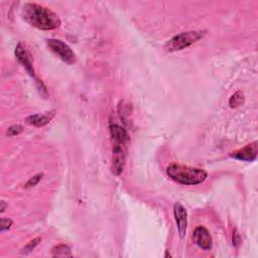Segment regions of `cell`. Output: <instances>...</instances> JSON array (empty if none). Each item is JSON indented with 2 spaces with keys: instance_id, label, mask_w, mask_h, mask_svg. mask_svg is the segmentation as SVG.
<instances>
[{
  "instance_id": "1",
  "label": "cell",
  "mask_w": 258,
  "mask_h": 258,
  "mask_svg": "<svg viewBox=\"0 0 258 258\" xmlns=\"http://www.w3.org/2000/svg\"><path fill=\"white\" fill-rule=\"evenodd\" d=\"M22 16L27 23L43 30L56 29L61 25V20L58 14L37 3L24 4Z\"/></svg>"
},
{
  "instance_id": "2",
  "label": "cell",
  "mask_w": 258,
  "mask_h": 258,
  "mask_svg": "<svg viewBox=\"0 0 258 258\" xmlns=\"http://www.w3.org/2000/svg\"><path fill=\"white\" fill-rule=\"evenodd\" d=\"M167 174L170 179L175 183L185 186H195L202 184L208 176L204 170L176 164H172L168 167Z\"/></svg>"
},
{
  "instance_id": "3",
  "label": "cell",
  "mask_w": 258,
  "mask_h": 258,
  "mask_svg": "<svg viewBox=\"0 0 258 258\" xmlns=\"http://www.w3.org/2000/svg\"><path fill=\"white\" fill-rule=\"evenodd\" d=\"M205 31H188L183 34L176 35L172 38L166 44V50L169 52L182 51L184 48L190 46L191 44L197 43L199 40L203 39Z\"/></svg>"
},
{
  "instance_id": "4",
  "label": "cell",
  "mask_w": 258,
  "mask_h": 258,
  "mask_svg": "<svg viewBox=\"0 0 258 258\" xmlns=\"http://www.w3.org/2000/svg\"><path fill=\"white\" fill-rule=\"evenodd\" d=\"M47 46L50 47L51 51L54 52L57 56H59V58L64 63L72 64L76 62L75 53L71 50V47L64 42L60 40L51 39L47 41Z\"/></svg>"
},
{
  "instance_id": "5",
  "label": "cell",
  "mask_w": 258,
  "mask_h": 258,
  "mask_svg": "<svg viewBox=\"0 0 258 258\" xmlns=\"http://www.w3.org/2000/svg\"><path fill=\"white\" fill-rule=\"evenodd\" d=\"M126 144L113 143L112 150V172L115 175H119L124 169L126 159Z\"/></svg>"
},
{
  "instance_id": "6",
  "label": "cell",
  "mask_w": 258,
  "mask_h": 258,
  "mask_svg": "<svg viewBox=\"0 0 258 258\" xmlns=\"http://www.w3.org/2000/svg\"><path fill=\"white\" fill-rule=\"evenodd\" d=\"M173 215H174V220H175L176 227H177V230H179L180 236L181 238H184L187 233V227H188L187 210L182 204L176 203L173 206Z\"/></svg>"
},
{
  "instance_id": "7",
  "label": "cell",
  "mask_w": 258,
  "mask_h": 258,
  "mask_svg": "<svg viewBox=\"0 0 258 258\" xmlns=\"http://www.w3.org/2000/svg\"><path fill=\"white\" fill-rule=\"evenodd\" d=\"M193 239L200 248L207 251L211 250L213 245L212 237L210 235L209 231L205 227H203V226H199V227L195 229L193 234Z\"/></svg>"
},
{
  "instance_id": "8",
  "label": "cell",
  "mask_w": 258,
  "mask_h": 258,
  "mask_svg": "<svg viewBox=\"0 0 258 258\" xmlns=\"http://www.w3.org/2000/svg\"><path fill=\"white\" fill-rule=\"evenodd\" d=\"M230 156L243 161H253L257 157V143L253 142L243 149L231 152Z\"/></svg>"
},
{
  "instance_id": "9",
  "label": "cell",
  "mask_w": 258,
  "mask_h": 258,
  "mask_svg": "<svg viewBox=\"0 0 258 258\" xmlns=\"http://www.w3.org/2000/svg\"><path fill=\"white\" fill-rule=\"evenodd\" d=\"M15 56L16 59L19 60V62L22 64V66L25 68V70L27 71V73L31 76V77H35V71H34V67H32V64L27 56V53L25 51L24 46L22 45V43H19L15 47Z\"/></svg>"
},
{
  "instance_id": "10",
  "label": "cell",
  "mask_w": 258,
  "mask_h": 258,
  "mask_svg": "<svg viewBox=\"0 0 258 258\" xmlns=\"http://www.w3.org/2000/svg\"><path fill=\"white\" fill-rule=\"evenodd\" d=\"M110 136L113 143H120V144H128L129 142V134L123 127L117 124L110 125Z\"/></svg>"
},
{
  "instance_id": "11",
  "label": "cell",
  "mask_w": 258,
  "mask_h": 258,
  "mask_svg": "<svg viewBox=\"0 0 258 258\" xmlns=\"http://www.w3.org/2000/svg\"><path fill=\"white\" fill-rule=\"evenodd\" d=\"M55 115V112H47L45 114H36V115H30L28 116L25 121L27 124L36 126V127H43L46 125L47 123H50V121L53 119Z\"/></svg>"
},
{
  "instance_id": "12",
  "label": "cell",
  "mask_w": 258,
  "mask_h": 258,
  "mask_svg": "<svg viewBox=\"0 0 258 258\" xmlns=\"http://www.w3.org/2000/svg\"><path fill=\"white\" fill-rule=\"evenodd\" d=\"M243 102H244V97H243V94H242L240 91H238L234 95H232V97L229 100V104H230L231 108H236V107L240 106Z\"/></svg>"
},
{
  "instance_id": "13",
  "label": "cell",
  "mask_w": 258,
  "mask_h": 258,
  "mask_svg": "<svg viewBox=\"0 0 258 258\" xmlns=\"http://www.w3.org/2000/svg\"><path fill=\"white\" fill-rule=\"evenodd\" d=\"M53 255L54 256H71L70 247L64 244H60L53 249Z\"/></svg>"
},
{
  "instance_id": "14",
  "label": "cell",
  "mask_w": 258,
  "mask_h": 258,
  "mask_svg": "<svg viewBox=\"0 0 258 258\" xmlns=\"http://www.w3.org/2000/svg\"><path fill=\"white\" fill-rule=\"evenodd\" d=\"M23 128L22 125H12L8 128L7 130V135L8 136H15V135H19L22 132Z\"/></svg>"
},
{
  "instance_id": "15",
  "label": "cell",
  "mask_w": 258,
  "mask_h": 258,
  "mask_svg": "<svg viewBox=\"0 0 258 258\" xmlns=\"http://www.w3.org/2000/svg\"><path fill=\"white\" fill-rule=\"evenodd\" d=\"M43 175V173H39V174H37V175H35V176H32L31 179H29L28 182L25 184V188L27 189V188H31V187L37 186V185L40 183V181L42 180Z\"/></svg>"
},
{
  "instance_id": "16",
  "label": "cell",
  "mask_w": 258,
  "mask_h": 258,
  "mask_svg": "<svg viewBox=\"0 0 258 258\" xmlns=\"http://www.w3.org/2000/svg\"><path fill=\"white\" fill-rule=\"evenodd\" d=\"M41 240H42L41 238H36V239H34V240H31L30 242H28V244L22 249V250H23L22 252L27 253V252H30V251L34 250V249L36 248V246L40 243Z\"/></svg>"
},
{
  "instance_id": "17",
  "label": "cell",
  "mask_w": 258,
  "mask_h": 258,
  "mask_svg": "<svg viewBox=\"0 0 258 258\" xmlns=\"http://www.w3.org/2000/svg\"><path fill=\"white\" fill-rule=\"evenodd\" d=\"M12 226V221L10 219H5L2 218L1 222H0V230L1 232H4L6 230H9Z\"/></svg>"
},
{
  "instance_id": "18",
  "label": "cell",
  "mask_w": 258,
  "mask_h": 258,
  "mask_svg": "<svg viewBox=\"0 0 258 258\" xmlns=\"http://www.w3.org/2000/svg\"><path fill=\"white\" fill-rule=\"evenodd\" d=\"M232 241H233V245L235 247H238L240 245V243H241V237H240V234L238 233L237 230H235L234 233H233V239H232Z\"/></svg>"
},
{
  "instance_id": "19",
  "label": "cell",
  "mask_w": 258,
  "mask_h": 258,
  "mask_svg": "<svg viewBox=\"0 0 258 258\" xmlns=\"http://www.w3.org/2000/svg\"><path fill=\"white\" fill-rule=\"evenodd\" d=\"M5 208H6V204L4 201H1V207H0V212L3 213L5 211Z\"/></svg>"
},
{
  "instance_id": "20",
  "label": "cell",
  "mask_w": 258,
  "mask_h": 258,
  "mask_svg": "<svg viewBox=\"0 0 258 258\" xmlns=\"http://www.w3.org/2000/svg\"><path fill=\"white\" fill-rule=\"evenodd\" d=\"M169 256L171 257L172 255H171V254H169V252H167V253H166V257H169Z\"/></svg>"
}]
</instances>
